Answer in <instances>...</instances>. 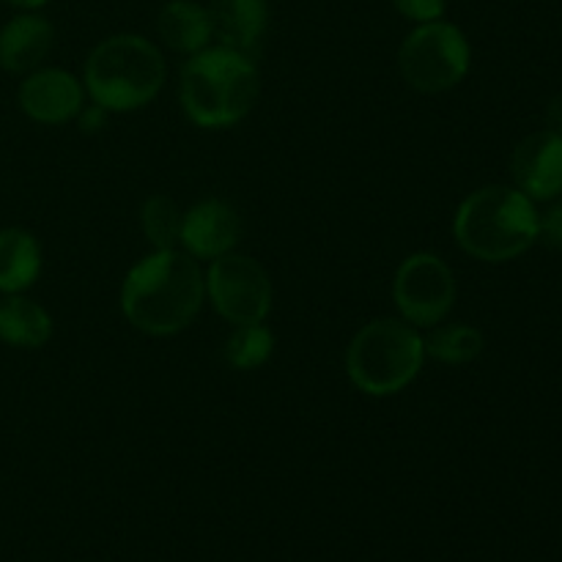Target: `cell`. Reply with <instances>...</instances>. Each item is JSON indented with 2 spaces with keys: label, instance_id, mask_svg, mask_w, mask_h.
I'll return each instance as SVG.
<instances>
[{
  "label": "cell",
  "instance_id": "cell-15",
  "mask_svg": "<svg viewBox=\"0 0 562 562\" xmlns=\"http://www.w3.org/2000/svg\"><path fill=\"white\" fill-rule=\"evenodd\" d=\"M42 272V247L25 228L0 231V294H22Z\"/></svg>",
  "mask_w": 562,
  "mask_h": 562
},
{
  "label": "cell",
  "instance_id": "cell-1",
  "mask_svg": "<svg viewBox=\"0 0 562 562\" xmlns=\"http://www.w3.org/2000/svg\"><path fill=\"white\" fill-rule=\"evenodd\" d=\"M206 300L198 258L179 250H154L126 272L121 285V313L140 333L168 338L195 322Z\"/></svg>",
  "mask_w": 562,
  "mask_h": 562
},
{
  "label": "cell",
  "instance_id": "cell-6",
  "mask_svg": "<svg viewBox=\"0 0 562 562\" xmlns=\"http://www.w3.org/2000/svg\"><path fill=\"white\" fill-rule=\"evenodd\" d=\"M472 64L464 33L450 22H426L404 38L398 66L406 86L420 93H445L459 86Z\"/></svg>",
  "mask_w": 562,
  "mask_h": 562
},
{
  "label": "cell",
  "instance_id": "cell-20",
  "mask_svg": "<svg viewBox=\"0 0 562 562\" xmlns=\"http://www.w3.org/2000/svg\"><path fill=\"white\" fill-rule=\"evenodd\" d=\"M393 3L401 16H406L409 22H417V25L437 22L445 14V0H393Z\"/></svg>",
  "mask_w": 562,
  "mask_h": 562
},
{
  "label": "cell",
  "instance_id": "cell-12",
  "mask_svg": "<svg viewBox=\"0 0 562 562\" xmlns=\"http://www.w3.org/2000/svg\"><path fill=\"white\" fill-rule=\"evenodd\" d=\"M55 31L36 11L16 14L0 27V69L9 75H31L53 49Z\"/></svg>",
  "mask_w": 562,
  "mask_h": 562
},
{
  "label": "cell",
  "instance_id": "cell-18",
  "mask_svg": "<svg viewBox=\"0 0 562 562\" xmlns=\"http://www.w3.org/2000/svg\"><path fill=\"white\" fill-rule=\"evenodd\" d=\"M274 335L263 324H239L223 346L225 362L234 371H258L272 360Z\"/></svg>",
  "mask_w": 562,
  "mask_h": 562
},
{
  "label": "cell",
  "instance_id": "cell-2",
  "mask_svg": "<svg viewBox=\"0 0 562 562\" xmlns=\"http://www.w3.org/2000/svg\"><path fill=\"white\" fill-rule=\"evenodd\" d=\"M258 69L250 55L228 47H206L190 55L181 69L179 99L187 119L203 130H228L256 108Z\"/></svg>",
  "mask_w": 562,
  "mask_h": 562
},
{
  "label": "cell",
  "instance_id": "cell-23",
  "mask_svg": "<svg viewBox=\"0 0 562 562\" xmlns=\"http://www.w3.org/2000/svg\"><path fill=\"white\" fill-rule=\"evenodd\" d=\"M543 119H547V130L562 137V93L549 99L547 115H543Z\"/></svg>",
  "mask_w": 562,
  "mask_h": 562
},
{
  "label": "cell",
  "instance_id": "cell-10",
  "mask_svg": "<svg viewBox=\"0 0 562 562\" xmlns=\"http://www.w3.org/2000/svg\"><path fill=\"white\" fill-rule=\"evenodd\" d=\"M20 108L36 124H66L82 110V82L64 69H36L25 75L20 93Z\"/></svg>",
  "mask_w": 562,
  "mask_h": 562
},
{
  "label": "cell",
  "instance_id": "cell-24",
  "mask_svg": "<svg viewBox=\"0 0 562 562\" xmlns=\"http://www.w3.org/2000/svg\"><path fill=\"white\" fill-rule=\"evenodd\" d=\"M5 3L16 5V9H22V11H36V9H42V5H47L49 0H5Z\"/></svg>",
  "mask_w": 562,
  "mask_h": 562
},
{
  "label": "cell",
  "instance_id": "cell-5",
  "mask_svg": "<svg viewBox=\"0 0 562 562\" xmlns=\"http://www.w3.org/2000/svg\"><path fill=\"white\" fill-rule=\"evenodd\" d=\"M426 362L420 329L404 318H376L351 338L346 373L360 393L387 398L409 387Z\"/></svg>",
  "mask_w": 562,
  "mask_h": 562
},
{
  "label": "cell",
  "instance_id": "cell-7",
  "mask_svg": "<svg viewBox=\"0 0 562 562\" xmlns=\"http://www.w3.org/2000/svg\"><path fill=\"white\" fill-rule=\"evenodd\" d=\"M206 280V296L228 324H263L272 313V280L256 258L245 252H225L214 258Z\"/></svg>",
  "mask_w": 562,
  "mask_h": 562
},
{
  "label": "cell",
  "instance_id": "cell-17",
  "mask_svg": "<svg viewBox=\"0 0 562 562\" xmlns=\"http://www.w3.org/2000/svg\"><path fill=\"white\" fill-rule=\"evenodd\" d=\"M426 357L445 362V366H467L477 360L483 351V333L470 324H437L423 335Z\"/></svg>",
  "mask_w": 562,
  "mask_h": 562
},
{
  "label": "cell",
  "instance_id": "cell-21",
  "mask_svg": "<svg viewBox=\"0 0 562 562\" xmlns=\"http://www.w3.org/2000/svg\"><path fill=\"white\" fill-rule=\"evenodd\" d=\"M538 239L547 241L554 250H562V203L549 209L541 220H538Z\"/></svg>",
  "mask_w": 562,
  "mask_h": 562
},
{
  "label": "cell",
  "instance_id": "cell-13",
  "mask_svg": "<svg viewBox=\"0 0 562 562\" xmlns=\"http://www.w3.org/2000/svg\"><path fill=\"white\" fill-rule=\"evenodd\" d=\"M209 16L220 47L236 49L250 58L269 25L267 0H212Z\"/></svg>",
  "mask_w": 562,
  "mask_h": 562
},
{
  "label": "cell",
  "instance_id": "cell-9",
  "mask_svg": "<svg viewBox=\"0 0 562 562\" xmlns=\"http://www.w3.org/2000/svg\"><path fill=\"white\" fill-rule=\"evenodd\" d=\"M510 173L530 201H554L562 195V137L549 130L527 135L514 148Z\"/></svg>",
  "mask_w": 562,
  "mask_h": 562
},
{
  "label": "cell",
  "instance_id": "cell-14",
  "mask_svg": "<svg viewBox=\"0 0 562 562\" xmlns=\"http://www.w3.org/2000/svg\"><path fill=\"white\" fill-rule=\"evenodd\" d=\"M157 27L162 42L181 55L201 53L214 38L209 9L192 3V0H170V3H165V9L159 11Z\"/></svg>",
  "mask_w": 562,
  "mask_h": 562
},
{
  "label": "cell",
  "instance_id": "cell-11",
  "mask_svg": "<svg viewBox=\"0 0 562 562\" xmlns=\"http://www.w3.org/2000/svg\"><path fill=\"white\" fill-rule=\"evenodd\" d=\"M241 239V220L231 203L220 198H206L184 212L181 223V250L192 258L214 261V258L234 252Z\"/></svg>",
  "mask_w": 562,
  "mask_h": 562
},
{
  "label": "cell",
  "instance_id": "cell-3",
  "mask_svg": "<svg viewBox=\"0 0 562 562\" xmlns=\"http://www.w3.org/2000/svg\"><path fill=\"white\" fill-rule=\"evenodd\" d=\"M536 201L516 187L488 184L461 201L453 220L456 241L467 256L486 263H505L525 256L538 241Z\"/></svg>",
  "mask_w": 562,
  "mask_h": 562
},
{
  "label": "cell",
  "instance_id": "cell-22",
  "mask_svg": "<svg viewBox=\"0 0 562 562\" xmlns=\"http://www.w3.org/2000/svg\"><path fill=\"white\" fill-rule=\"evenodd\" d=\"M77 121H80V130L97 132L102 130L104 121H108V110L99 108V104H82V110L77 113Z\"/></svg>",
  "mask_w": 562,
  "mask_h": 562
},
{
  "label": "cell",
  "instance_id": "cell-8",
  "mask_svg": "<svg viewBox=\"0 0 562 562\" xmlns=\"http://www.w3.org/2000/svg\"><path fill=\"white\" fill-rule=\"evenodd\" d=\"M456 274L434 252L404 258L393 280V300L401 318L417 329H431L450 316L456 305Z\"/></svg>",
  "mask_w": 562,
  "mask_h": 562
},
{
  "label": "cell",
  "instance_id": "cell-4",
  "mask_svg": "<svg viewBox=\"0 0 562 562\" xmlns=\"http://www.w3.org/2000/svg\"><path fill=\"white\" fill-rule=\"evenodd\" d=\"M165 58L148 38L119 33L93 47L86 60V91L108 113H132L157 99Z\"/></svg>",
  "mask_w": 562,
  "mask_h": 562
},
{
  "label": "cell",
  "instance_id": "cell-16",
  "mask_svg": "<svg viewBox=\"0 0 562 562\" xmlns=\"http://www.w3.org/2000/svg\"><path fill=\"white\" fill-rule=\"evenodd\" d=\"M53 338V318L38 302L22 294L0 300V340L14 349H42Z\"/></svg>",
  "mask_w": 562,
  "mask_h": 562
},
{
  "label": "cell",
  "instance_id": "cell-19",
  "mask_svg": "<svg viewBox=\"0 0 562 562\" xmlns=\"http://www.w3.org/2000/svg\"><path fill=\"white\" fill-rule=\"evenodd\" d=\"M181 223H184V212L168 195H151L143 203L140 228L154 250L181 247Z\"/></svg>",
  "mask_w": 562,
  "mask_h": 562
}]
</instances>
